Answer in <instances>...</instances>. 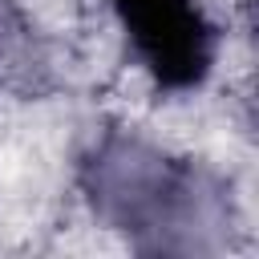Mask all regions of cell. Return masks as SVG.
I'll return each mask as SVG.
<instances>
[{
	"instance_id": "obj_1",
	"label": "cell",
	"mask_w": 259,
	"mask_h": 259,
	"mask_svg": "<svg viewBox=\"0 0 259 259\" xmlns=\"http://www.w3.org/2000/svg\"><path fill=\"white\" fill-rule=\"evenodd\" d=\"M117 20L162 89H194L214 61V28L194 0H113Z\"/></svg>"
}]
</instances>
